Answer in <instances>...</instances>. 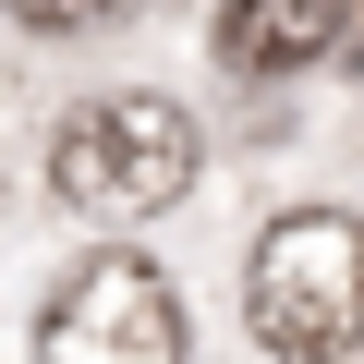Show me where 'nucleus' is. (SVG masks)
<instances>
[{"label":"nucleus","mask_w":364,"mask_h":364,"mask_svg":"<svg viewBox=\"0 0 364 364\" xmlns=\"http://www.w3.org/2000/svg\"><path fill=\"white\" fill-rule=\"evenodd\" d=\"M37 364H195V328H182V291L146 255H85L49 316H37Z\"/></svg>","instance_id":"nucleus-3"},{"label":"nucleus","mask_w":364,"mask_h":364,"mask_svg":"<svg viewBox=\"0 0 364 364\" xmlns=\"http://www.w3.org/2000/svg\"><path fill=\"white\" fill-rule=\"evenodd\" d=\"M340 49V0H219V61L231 73H304Z\"/></svg>","instance_id":"nucleus-4"},{"label":"nucleus","mask_w":364,"mask_h":364,"mask_svg":"<svg viewBox=\"0 0 364 364\" xmlns=\"http://www.w3.org/2000/svg\"><path fill=\"white\" fill-rule=\"evenodd\" d=\"M0 13H25L37 37H73V25H109V13H134V0H0Z\"/></svg>","instance_id":"nucleus-5"},{"label":"nucleus","mask_w":364,"mask_h":364,"mask_svg":"<svg viewBox=\"0 0 364 364\" xmlns=\"http://www.w3.org/2000/svg\"><path fill=\"white\" fill-rule=\"evenodd\" d=\"M243 328L279 364H340L364 340V219H340V207L267 219L255 267H243Z\"/></svg>","instance_id":"nucleus-2"},{"label":"nucleus","mask_w":364,"mask_h":364,"mask_svg":"<svg viewBox=\"0 0 364 364\" xmlns=\"http://www.w3.org/2000/svg\"><path fill=\"white\" fill-rule=\"evenodd\" d=\"M195 109L182 97H158V85H122V97H85L61 134H49V195L73 207V219H109V231H134V219H158L182 182H195Z\"/></svg>","instance_id":"nucleus-1"}]
</instances>
